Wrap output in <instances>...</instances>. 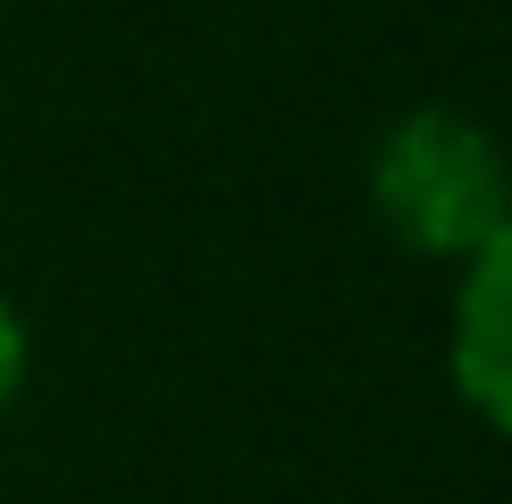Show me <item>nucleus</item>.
Here are the masks:
<instances>
[{
  "label": "nucleus",
  "instance_id": "f257e3e1",
  "mask_svg": "<svg viewBox=\"0 0 512 504\" xmlns=\"http://www.w3.org/2000/svg\"><path fill=\"white\" fill-rule=\"evenodd\" d=\"M370 210L420 261H471L512 219V160L479 118L420 101L370 152Z\"/></svg>",
  "mask_w": 512,
  "mask_h": 504
},
{
  "label": "nucleus",
  "instance_id": "7ed1b4c3",
  "mask_svg": "<svg viewBox=\"0 0 512 504\" xmlns=\"http://www.w3.org/2000/svg\"><path fill=\"white\" fill-rule=\"evenodd\" d=\"M26 362H34V345H26V311L0 294V412H9L17 387H26Z\"/></svg>",
  "mask_w": 512,
  "mask_h": 504
},
{
  "label": "nucleus",
  "instance_id": "f03ea898",
  "mask_svg": "<svg viewBox=\"0 0 512 504\" xmlns=\"http://www.w3.org/2000/svg\"><path fill=\"white\" fill-rule=\"evenodd\" d=\"M445 370H454V395H462V404H471L487 429L512 437V219L471 252V261H462Z\"/></svg>",
  "mask_w": 512,
  "mask_h": 504
}]
</instances>
